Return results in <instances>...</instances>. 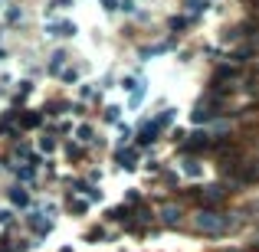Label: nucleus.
Returning <instances> with one entry per match:
<instances>
[{
	"label": "nucleus",
	"mask_w": 259,
	"mask_h": 252,
	"mask_svg": "<svg viewBox=\"0 0 259 252\" xmlns=\"http://www.w3.org/2000/svg\"><path fill=\"white\" fill-rule=\"evenodd\" d=\"M10 203H17V207H26V203H30V193H26L23 187H10Z\"/></svg>",
	"instance_id": "7ed1b4c3"
},
{
	"label": "nucleus",
	"mask_w": 259,
	"mask_h": 252,
	"mask_svg": "<svg viewBox=\"0 0 259 252\" xmlns=\"http://www.w3.org/2000/svg\"><path fill=\"white\" fill-rule=\"evenodd\" d=\"M230 226V220L223 213H213V210H200L197 213V229L200 233H223Z\"/></svg>",
	"instance_id": "f257e3e1"
},
{
	"label": "nucleus",
	"mask_w": 259,
	"mask_h": 252,
	"mask_svg": "<svg viewBox=\"0 0 259 252\" xmlns=\"http://www.w3.org/2000/svg\"><path fill=\"white\" fill-rule=\"evenodd\" d=\"M39 125V115H23V128H33Z\"/></svg>",
	"instance_id": "20e7f679"
},
{
	"label": "nucleus",
	"mask_w": 259,
	"mask_h": 252,
	"mask_svg": "<svg viewBox=\"0 0 259 252\" xmlns=\"http://www.w3.org/2000/svg\"><path fill=\"white\" fill-rule=\"evenodd\" d=\"M177 216H181V213H177L174 207H167V210H164V220H167V223H177Z\"/></svg>",
	"instance_id": "39448f33"
},
{
	"label": "nucleus",
	"mask_w": 259,
	"mask_h": 252,
	"mask_svg": "<svg viewBox=\"0 0 259 252\" xmlns=\"http://www.w3.org/2000/svg\"><path fill=\"white\" fill-rule=\"evenodd\" d=\"M76 26L72 23H50V36H72Z\"/></svg>",
	"instance_id": "f03ea898"
}]
</instances>
